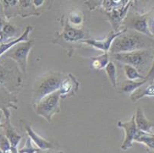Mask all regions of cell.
Instances as JSON below:
<instances>
[{"instance_id": "31", "label": "cell", "mask_w": 154, "mask_h": 153, "mask_svg": "<svg viewBox=\"0 0 154 153\" xmlns=\"http://www.w3.org/2000/svg\"><path fill=\"white\" fill-rule=\"evenodd\" d=\"M0 153H2V150L0 149Z\"/></svg>"}, {"instance_id": "22", "label": "cell", "mask_w": 154, "mask_h": 153, "mask_svg": "<svg viewBox=\"0 0 154 153\" xmlns=\"http://www.w3.org/2000/svg\"><path fill=\"white\" fill-rule=\"evenodd\" d=\"M129 1H123V0H106L102 1V6L106 12H110L113 9L120 8L127 5Z\"/></svg>"}, {"instance_id": "13", "label": "cell", "mask_w": 154, "mask_h": 153, "mask_svg": "<svg viewBox=\"0 0 154 153\" xmlns=\"http://www.w3.org/2000/svg\"><path fill=\"white\" fill-rule=\"evenodd\" d=\"M25 128H26V133L29 135V138L31 139V140H32V142L37 146V148L42 150H45L52 148V144L50 142L47 141L46 139H43L42 137L38 136L34 130H32L30 126L26 125Z\"/></svg>"}, {"instance_id": "10", "label": "cell", "mask_w": 154, "mask_h": 153, "mask_svg": "<svg viewBox=\"0 0 154 153\" xmlns=\"http://www.w3.org/2000/svg\"><path fill=\"white\" fill-rule=\"evenodd\" d=\"M61 37L65 41L74 43V42L83 41L85 35L82 29L73 27L68 22H67L64 25V27L61 32Z\"/></svg>"}, {"instance_id": "14", "label": "cell", "mask_w": 154, "mask_h": 153, "mask_svg": "<svg viewBox=\"0 0 154 153\" xmlns=\"http://www.w3.org/2000/svg\"><path fill=\"white\" fill-rule=\"evenodd\" d=\"M32 30V26H27V28L26 29L25 32H23V34H22L20 37L14 39V40H12L11 41L8 42V43L2 44V45L0 46V55H2V54H4L5 52L8 51L9 49L12 48V47H14L15 44H19V43H20V42L28 41H29V35Z\"/></svg>"}, {"instance_id": "12", "label": "cell", "mask_w": 154, "mask_h": 153, "mask_svg": "<svg viewBox=\"0 0 154 153\" xmlns=\"http://www.w3.org/2000/svg\"><path fill=\"white\" fill-rule=\"evenodd\" d=\"M134 116H135V123L137 130L143 133H152L153 124L146 118L143 110L140 107L137 109L136 115H134Z\"/></svg>"}, {"instance_id": "18", "label": "cell", "mask_w": 154, "mask_h": 153, "mask_svg": "<svg viewBox=\"0 0 154 153\" xmlns=\"http://www.w3.org/2000/svg\"><path fill=\"white\" fill-rule=\"evenodd\" d=\"M134 141L143 143L149 148L154 150V135L152 133H146L139 131Z\"/></svg>"}, {"instance_id": "17", "label": "cell", "mask_w": 154, "mask_h": 153, "mask_svg": "<svg viewBox=\"0 0 154 153\" xmlns=\"http://www.w3.org/2000/svg\"><path fill=\"white\" fill-rule=\"evenodd\" d=\"M5 135L7 139H9L11 146L13 147V148H16L17 145H19L22 137L13 130L9 122H8V123H5Z\"/></svg>"}, {"instance_id": "16", "label": "cell", "mask_w": 154, "mask_h": 153, "mask_svg": "<svg viewBox=\"0 0 154 153\" xmlns=\"http://www.w3.org/2000/svg\"><path fill=\"white\" fill-rule=\"evenodd\" d=\"M147 83L146 80H143L141 81H129L126 80L122 82L121 84V90L125 93H133L138 88L142 87L143 85Z\"/></svg>"}, {"instance_id": "20", "label": "cell", "mask_w": 154, "mask_h": 153, "mask_svg": "<svg viewBox=\"0 0 154 153\" xmlns=\"http://www.w3.org/2000/svg\"><path fill=\"white\" fill-rule=\"evenodd\" d=\"M124 71L126 77L129 81H137V80H146V77L140 74L135 67L131 65L124 64Z\"/></svg>"}, {"instance_id": "25", "label": "cell", "mask_w": 154, "mask_h": 153, "mask_svg": "<svg viewBox=\"0 0 154 153\" xmlns=\"http://www.w3.org/2000/svg\"><path fill=\"white\" fill-rule=\"evenodd\" d=\"M11 147L12 146L10 145V142L7 137L5 136V133H3L0 130V149L2 150V152H4L7 150L10 149Z\"/></svg>"}, {"instance_id": "6", "label": "cell", "mask_w": 154, "mask_h": 153, "mask_svg": "<svg viewBox=\"0 0 154 153\" xmlns=\"http://www.w3.org/2000/svg\"><path fill=\"white\" fill-rule=\"evenodd\" d=\"M147 20L148 18L146 15H134V16L129 17L127 19H124L122 25L125 26L126 29L135 31V32L152 38L148 29Z\"/></svg>"}, {"instance_id": "8", "label": "cell", "mask_w": 154, "mask_h": 153, "mask_svg": "<svg viewBox=\"0 0 154 153\" xmlns=\"http://www.w3.org/2000/svg\"><path fill=\"white\" fill-rule=\"evenodd\" d=\"M124 31L120 30L119 32H114V31H111L110 33L108 34V35L107 38L103 40H96V39H84L82 41V42L85 43V44H88V45L92 46V47H95L97 49L102 50L103 52H109L111 44L114 39L117 37H118L120 34L123 33Z\"/></svg>"}, {"instance_id": "19", "label": "cell", "mask_w": 154, "mask_h": 153, "mask_svg": "<svg viewBox=\"0 0 154 153\" xmlns=\"http://www.w3.org/2000/svg\"><path fill=\"white\" fill-rule=\"evenodd\" d=\"M109 54L108 52H103L97 57H92L91 65L92 67L95 70L104 69L105 67L109 63Z\"/></svg>"}, {"instance_id": "21", "label": "cell", "mask_w": 154, "mask_h": 153, "mask_svg": "<svg viewBox=\"0 0 154 153\" xmlns=\"http://www.w3.org/2000/svg\"><path fill=\"white\" fill-rule=\"evenodd\" d=\"M110 82L114 89H117V67L113 61H109L107 65L104 68Z\"/></svg>"}, {"instance_id": "1", "label": "cell", "mask_w": 154, "mask_h": 153, "mask_svg": "<svg viewBox=\"0 0 154 153\" xmlns=\"http://www.w3.org/2000/svg\"><path fill=\"white\" fill-rule=\"evenodd\" d=\"M154 40L133 30L124 29L123 33L116 38L113 41L109 52L111 54L128 53L143 49L153 48Z\"/></svg>"}, {"instance_id": "23", "label": "cell", "mask_w": 154, "mask_h": 153, "mask_svg": "<svg viewBox=\"0 0 154 153\" xmlns=\"http://www.w3.org/2000/svg\"><path fill=\"white\" fill-rule=\"evenodd\" d=\"M68 23L73 26V27L77 28L78 26H80L84 22V16L83 15L80 13L78 12H73L70 15L69 18H68Z\"/></svg>"}, {"instance_id": "27", "label": "cell", "mask_w": 154, "mask_h": 153, "mask_svg": "<svg viewBox=\"0 0 154 153\" xmlns=\"http://www.w3.org/2000/svg\"><path fill=\"white\" fill-rule=\"evenodd\" d=\"M145 77H146V80L147 81V82H149V84H152V81H154V59L149 72L147 73V74H146Z\"/></svg>"}, {"instance_id": "4", "label": "cell", "mask_w": 154, "mask_h": 153, "mask_svg": "<svg viewBox=\"0 0 154 153\" xmlns=\"http://www.w3.org/2000/svg\"><path fill=\"white\" fill-rule=\"evenodd\" d=\"M60 93L57 90L34 104L36 114L45 119L48 122L51 121L54 114L60 113Z\"/></svg>"}, {"instance_id": "30", "label": "cell", "mask_w": 154, "mask_h": 153, "mask_svg": "<svg viewBox=\"0 0 154 153\" xmlns=\"http://www.w3.org/2000/svg\"><path fill=\"white\" fill-rule=\"evenodd\" d=\"M4 25H5V23H4L3 20L2 19H0V32L2 31V29H3Z\"/></svg>"}, {"instance_id": "24", "label": "cell", "mask_w": 154, "mask_h": 153, "mask_svg": "<svg viewBox=\"0 0 154 153\" xmlns=\"http://www.w3.org/2000/svg\"><path fill=\"white\" fill-rule=\"evenodd\" d=\"M38 150V148H37V147L35 148V147L33 146L32 142H31V139L28 138L27 141H26V144L23 146V148L18 150V151H19V153H35Z\"/></svg>"}, {"instance_id": "28", "label": "cell", "mask_w": 154, "mask_h": 153, "mask_svg": "<svg viewBox=\"0 0 154 153\" xmlns=\"http://www.w3.org/2000/svg\"><path fill=\"white\" fill-rule=\"evenodd\" d=\"M148 23V29H149V32L152 35V38H154V16H151L150 18H149V19L147 20Z\"/></svg>"}, {"instance_id": "7", "label": "cell", "mask_w": 154, "mask_h": 153, "mask_svg": "<svg viewBox=\"0 0 154 153\" xmlns=\"http://www.w3.org/2000/svg\"><path fill=\"white\" fill-rule=\"evenodd\" d=\"M117 126L120 128L124 129L125 131V139L121 145V149L124 151H127L129 148L132 146L133 142L134 141L137 133L139 132V130H137V126H136L134 115L129 121L117 122Z\"/></svg>"}, {"instance_id": "26", "label": "cell", "mask_w": 154, "mask_h": 153, "mask_svg": "<svg viewBox=\"0 0 154 153\" xmlns=\"http://www.w3.org/2000/svg\"><path fill=\"white\" fill-rule=\"evenodd\" d=\"M2 32L6 38L12 37L16 34V29L10 24H5Z\"/></svg>"}, {"instance_id": "9", "label": "cell", "mask_w": 154, "mask_h": 153, "mask_svg": "<svg viewBox=\"0 0 154 153\" xmlns=\"http://www.w3.org/2000/svg\"><path fill=\"white\" fill-rule=\"evenodd\" d=\"M131 4H132V2L129 1L127 5H125L124 6L121 7L120 8H117V9H113L110 12H106L107 17H108L109 21H110L112 27L113 29V31L119 32V29H120V25H122L123 22L125 19Z\"/></svg>"}, {"instance_id": "5", "label": "cell", "mask_w": 154, "mask_h": 153, "mask_svg": "<svg viewBox=\"0 0 154 153\" xmlns=\"http://www.w3.org/2000/svg\"><path fill=\"white\" fill-rule=\"evenodd\" d=\"M33 44H34V39L29 40L28 41L20 42L19 44H15L14 47L6 51L7 53H5V56L13 59L17 62L23 73H26L28 56Z\"/></svg>"}, {"instance_id": "3", "label": "cell", "mask_w": 154, "mask_h": 153, "mask_svg": "<svg viewBox=\"0 0 154 153\" xmlns=\"http://www.w3.org/2000/svg\"><path fill=\"white\" fill-rule=\"evenodd\" d=\"M64 78L58 72H51L39 78L35 83L33 93L34 104L45 96L58 90Z\"/></svg>"}, {"instance_id": "29", "label": "cell", "mask_w": 154, "mask_h": 153, "mask_svg": "<svg viewBox=\"0 0 154 153\" xmlns=\"http://www.w3.org/2000/svg\"><path fill=\"white\" fill-rule=\"evenodd\" d=\"M44 2L45 1H43V0H34V1H32L33 5H34L35 8H38V7L42 5Z\"/></svg>"}, {"instance_id": "11", "label": "cell", "mask_w": 154, "mask_h": 153, "mask_svg": "<svg viewBox=\"0 0 154 153\" xmlns=\"http://www.w3.org/2000/svg\"><path fill=\"white\" fill-rule=\"evenodd\" d=\"M78 85H79L78 82L72 76L64 78L61 82L60 88L58 89L61 98L68 96V95L75 94V91L78 88Z\"/></svg>"}, {"instance_id": "15", "label": "cell", "mask_w": 154, "mask_h": 153, "mask_svg": "<svg viewBox=\"0 0 154 153\" xmlns=\"http://www.w3.org/2000/svg\"><path fill=\"white\" fill-rule=\"evenodd\" d=\"M144 96H154V84H149L148 86L143 87V85L131 93V99L135 103Z\"/></svg>"}, {"instance_id": "2", "label": "cell", "mask_w": 154, "mask_h": 153, "mask_svg": "<svg viewBox=\"0 0 154 153\" xmlns=\"http://www.w3.org/2000/svg\"><path fill=\"white\" fill-rule=\"evenodd\" d=\"M116 61L135 67L141 74L149 72L154 59L153 48L143 49L128 53L112 54Z\"/></svg>"}, {"instance_id": "32", "label": "cell", "mask_w": 154, "mask_h": 153, "mask_svg": "<svg viewBox=\"0 0 154 153\" xmlns=\"http://www.w3.org/2000/svg\"><path fill=\"white\" fill-rule=\"evenodd\" d=\"M0 118H1V113H0Z\"/></svg>"}]
</instances>
